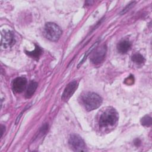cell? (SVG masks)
<instances>
[{
  "instance_id": "obj_14",
  "label": "cell",
  "mask_w": 152,
  "mask_h": 152,
  "mask_svg": "<svg viewBox=\"0 0 152 152\" xmlns=\"http://www.w3.org/2000/svg\"><path fill=\"white\" fill-rule=\"evenodd\" d=\"M135 3V1H133V2H131V3H129V4H128V5L125 7V8L124 9H123V10L121 11V15H123V14H124L125 12H126L128 10H129L130 8H131L134 6V5Z\"/></svg>"
},
{
  "instance_id": "obj_15",
  "label": "cell",
  "mask_w": 152,
  "mask_h": 152,
  "mask_svg": "<svg viewBox=\"0 0 152 152\" xmlns=\"http://www.w3.org/2000/svg\"><path fill=\"white\" fill-rule=\"evenodd\" d=\"M5 126H4V125H1V137H2V135H3V134H4V131H5Z\"/></svg>"
},
{
  "instance_id": "obj_11",
  "label": "cell",
  "mask_w": 152,
  "mask_h": 152,
  "mask_svg": "<svg viewBox=\"0 0 152 152\" xmlns=\"http://www.w3.org/2000/svg\"><path fill=\"white\" fill-rule=\"evenodd\" d=\"M131 59L134 63L138 64V65L142 64L145 62L144 58L143 57L142 55H141L140 53H135V54L133 55L131 57Z\"/></svg>"
},
{
  "instance_id": "obj_3",
  "label": "cell",
  "mask_w": 152,
  "mask_h": 152,
  "mask_svg": "<svg viewBox=\"0 0 152 152\" xmlns=\"http://www.w3.org/2000/svg\"><path fill=\"white\" fill-rule=\"evenodd\" d=\"M44 33L48 39L52 42H56L60 38L62 31L61 28L55 23H48L45 24Z\"/></svg>"
},
{
  "instance_id": "obj_9",
  "label": "cell",
  "mask_w": 152,
  "mask_h": 152,
  "mask_svg": "<svg viewBox=\"0 0 152 152\" xmlns=\"http://www.w3.org/2000/svg\"><path fill=\"white\" fill-rule=\"evenodd\" d=\"M131 43L129 41L127 40H123L120 42L117 46L118 50L121 53H126L131 48Z\"/></svg>"
},
{
  "instance_id": "obj_5",
  "label": "cell",
  "mask_w": 152,
  "mask_h": 152,
  "mask_svg": "<svg viewBox=\"0 0 152 152\" xmlns=\"http://www.w3.org/2000/svg\"><path fill=\"white\" fill-rule=\"evenodd\" d=\"M106 50L107 48L104 45L96 48L91 53L90 57L91 62L96 64L102 62L104 59Z\"/></svg>"
},
{
  "instance_id": "obj_6",
  "label": "cell",
  "mask_w": 152,
  "mask_h": 152,
  "mask_svg": "<svg viewBox=\"0 0 152 152\" xmlns=\"http://www.w3.org/2000/svg\"><path fill=\"white\" fill-rule=\"evenodd\" d=\"M78 84V82L76 80H73L66 86L61 96V99L62 101L67 102L71 98L77 90Z\"/></svg>"
},
{
  "instance_id": "obj_7",
  "label": "cell",
  "mask_w": 152,
  "mask_h": 152,
  "mask_svg": "<svg viewBox=\"0 0 152 152\" xmlns=\"http://www.w3.org/2000/svg\"><path fill=\"white\" fill-rule=\"evenodd\" d=\"M15 43L14 35L10 30L4 31L2 33L1 46L3 48H8L11 47Z\"/></svg>"
},
{
  "instance_id": "obj_2",
  "label": "cell",
  "mask_w": 152,
  "mask_h": 152,
  "mask_svg": "<svg viewBox=\"0 0 152 152\" xmlns=\"http://www.w3.org/2000/svg\"><path fill=\"white\" fill-rule=\"evenodd\" d=\"M82 103L86 109L88 111H90L101 106L102 99L99 94L95 93L88 92L83 96Z\"/></svg>"
},
{
  "instance_id": "obj_4",
  "label": "cell",
  "mask_w": 152,
  "mask_h": 152,
  "mask_svg": "<svg viewBox=\"0 0 152 152\" xmlns=\"http://www.w3.org/2000/svg\"><path fill=\"white\" fill-rule=\"evenodd\" d=\"M69 144L76 151H86V144L83 140L77 135H71L69 138Z\"/></svg>"
},
{
  "instance_id": "obj_10",
  "label": "cell",
  "mask_w": 152,
  "mask_h": 152,
  "mask_svg": "<svg viewBox=\"0 0 152 152\" xmlns=\"http://www.w3.org/2000/svg\"><path fill=\"white\" fill-rule=\"evenodd\" d=\"M38 84L37 82L34 81H31L28 87H27V91H26V96L27 98H30V97H31L33 94L34 93V92L36 91L37 87Z\"/></svg>"
},
{
  "instance_id": "obj_16",
  "label": "cell",
  "mask_w": 152,
  "mask_h": 152,
  "mask_svg": "<svg viewBox=\"0 0 152 152\" xmlns=\"http://www.w3.org/2000/svg\"><path fill=\"white\" fill-rule=\"evenodd\" d=\"M140 143H141L140 141L139 140H138V139H137V140L135 141V142H134V144H135V145H137V146H138V145L140 144Z\"/></svg>"
},
{
  "instance_id": "obj_13",
  "label": "cell",
  "mask_w": 152,
  "mask_h": 152,
  "mask_svg": "<svg viewBox=\"0 0 152 152\" xmlns=\"http://www.w3.org/2000/svg\"><path fill=\"white\" fill-rule=\"evenodd\" d=\"M141 123L145 126H150L151 125V118L148 116H145L141 119Z\"/></svg>"
},
{
  "instance_id": "obj_8",
  "label": "cell",
  "mask_w": 152,
  "mask_h": 152,
  "mask_svg": "<svg viewBox=\"0 0 152 152\" xmlns=\"http://www.w3.org/2000/svg\"><path fill=\"white\" fill-rule=\"evenodd\" d=\"M27 83V79L24 77H19L15 78L12 82L13 90L17 93L23 92L26 87Z\"/></svg>"
},
{
  "instance_id": "obj_12",
  "label": "cell",
  "mask_w": 152,
  "mask_h": 152,
  "mask_svg": "<svg viewBox=\"0 0 152 152\" xmlns=\"http://www.w3.org/2000/svg\"><path fill=\"white\" fill-rule=\"evenodd\" d=\"M42 50L41 48L40 47H39L38 46H36V48L34 49V50H33L31 52H27L26 53L30 56H31L33 58L37 59L42 54Z\"/></svg>"
},
{
  "instance_id": "obj_1",
  "label": "cell",
  "mask_w": 152,
  "mask_h": 152,
  "mask_svg": "<svg viewBox=\"0 0 152 152\" xmlns=\"http://www.w3.org/2000/svg\"><path fill=\"white\" fill-rule=\"evenodd\" d=\"M118 115L114 109H106L100 115L99 118V126L107 128L113 126L118 122Z\"/></svg>"
}]
</instances>
